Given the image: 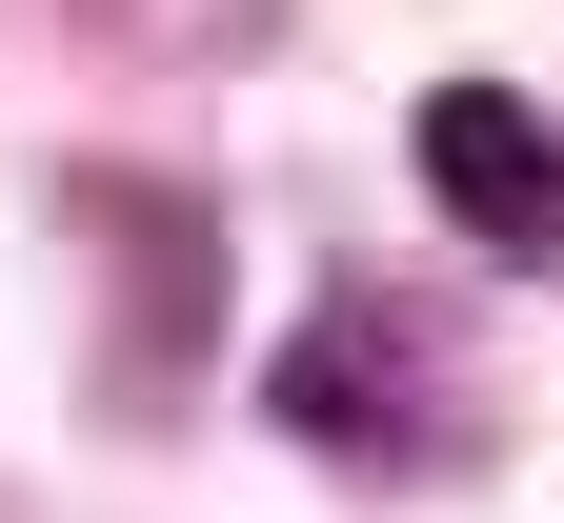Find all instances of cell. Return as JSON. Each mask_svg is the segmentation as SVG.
<instances>
[{
	"mask_svg": "<svg viewBox=\"0 0 564 523\" xmlns=\"http://www.w3.org/2000/svg\"><path fill=\"white\" fill-rule=\"evenodd\" d=\"M303 443H343V464H423V443H464L444 423V383L403 362V303H323L303 342H282V383H262Z\"/></svg>",
	"mask_w": 564,
	"mask_h": 523,
	"instance_id": "1",
	"label": "cell"
},
{
	"mask_svg": "<svg viewBox=\"0 0 564 523\" xmlns=\"http://www.w3.org/2000/svg\"><path fill=\"white\" fill-rule=\"evenodd\" d=\"M423 201H444L484 262H564V141H544V101L444 81L423 101Z\"/></svg>",
	"mask_w": 564,
	"mask_h": 523,
	"instance_id": "2",
	"label": "cell"
},
{
	"mask_svg": "<svg viewBox=\"0 0 564 523\" xmlns=\"http://www.w3.org/2000/svg\"><path fill=\"white\" fill-rule=\"evenodd\" d=\"M82 21H121V41H242L262 0H82Z\"/></svg>",
	"mask_w": 564,
	"mask_h": 523,
	"instance_id": "3",
	"label": "cell"
}]
</instances>
